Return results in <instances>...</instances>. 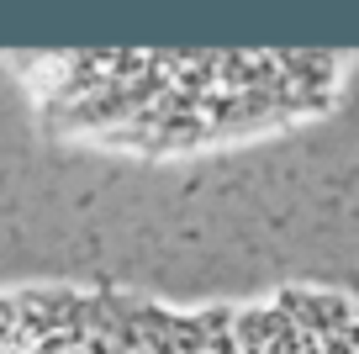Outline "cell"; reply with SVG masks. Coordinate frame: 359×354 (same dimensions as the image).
Returning a JSON list of instances; mask_svg holds the SVG:
<instances>
[{
  "label": "cell",
  "instance_id": "1",
  "mask_svg": "<svg viewBox=\"0 0 359 354\" xmlns=\"http://www.w3.org/2000/svg\"><path fill=\"white\" fill-rule=\"evenodd\" d=\"M0 354H333L296 301L264 312H175L90 296L0 301Z\"/></svg>",
  "mask_w": 359,
  "mask_h": 354
}]
</instances>
